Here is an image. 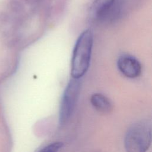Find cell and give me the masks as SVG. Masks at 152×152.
Instances as JSON below:
<instances>
[{
  "label": "cell",
  "instance_id": "6da1fadb",
  "mask_svg": "<svg viewBox=\"0 0 152 152\" xmlns=\"http://www.w3.org/2000/svg\"><path fill=\"white\" fill-rule=\"evenodd\" d=\"M93 44V36L90 30H84L78 37L71 61V75L72 78L80 79L87 71L91 60Z\"/></svg>",
  "mask_w": 152,
  "mask_h": 152
},
{
  "label": "cell",
  "instance_id": "3957f363",
  "mask_svg": "<svg viewBox=\"0 0 152 152\" xmlns=\"http://www.w3.org/2000/svg\"><path fill=\"white\" fill-rule=\"evenodd\" d=\"M80 89V79L72 78L66 86L61 100L59 114L61 125L65 124L71 118L78 101Z\"/></svg>",
  "mask_w": 152,
  "mask_h": 152
},
{
  "label": "cell",
  "instance_id": "7a4b0ae2",
  "mask_svg": "<svg viewBox=\"0 0 152 152\" xmlns=\"http://www.w3.org/2000/svg\"><path fill=\"white\" fill-rule=\"evenodd\" d=\"M151 142V124L147 119L133 124L128 129L124 139L126 152H147Z\"/></svg>",
  "mask_w": 152,
  "mask_h": 152
},
{
  "label": "cell",
  "instance_id": "8992f818",
  "mask_svg": "<svg viewBox=\"0 0 152 152\" xmlns=\"http://www.w3.org/2000/svg\"><path fill=\"white\" fill-rule=\"evenodd\" d=\"M90 102L94 108L102 113H109L112 109L111 101L101 93H94L90 97Z\"/></svg>",
  "mask_w": 152,
  "mask_h": 152
},
{
  "label": "cell",
  "instance_id": "5b68a950",
  "mask_svg": "<svg viewBox=\"0 0 152 152\" xmlns=\"http://www.w3.org/2000/svg\"><path fill=\"white\" fill-rule=\"evenodd\" d=\"M117 66L119 71L129 78H137L141 73L140 62L131 55H124L121 56L118 59Z\"/></svg>",
  "mask_w": 152,
  "mask_h": 152
},
{
  "label": "cell",
  "instance_id": "52a82bcc",
  "mask_svg": "<svg viewBox=\"0 0 152 152\" xmlns=\"http://www.w3.org/2000/svg\"><path fill=\"white\" fill-rule=\"evenodd\" d=\"M62 146L63 144L61 142H52L44 147L39 152H58Z\"/></svg>",
  "mask_w": 152,
  "mask_h": 152
},
{
  "label": "cell",
  "instance_id": "277c9868",
  "mask_svg": "<svg viewBox=\"0 0 152 152\" xmlns=\"http://www.w3.org/2000/svg\"><path fill=\"white\" fill-rule=\"evenodd\" d=\"M121 0H95L91 8L94 19L99 21H107L119 15Z\"/></svg>",
  "mask_w": 152,
  "mask_h": 152
}]
</instances>
